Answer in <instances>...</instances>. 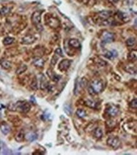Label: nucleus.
I'll use <instances>...</instances> for the list:
<instances>
[{"mask_svg": "<svg viewBox=\"0 0 137 155\" xmlns=\"http://www.w3.org/2000/svg\"><path fill=\"white\" fill-rule=\"evenodd\" d=\"M10 110L16 111L20 113H27L30 110V105L29 103L24 101H18L15 103L10 104L8 107Z\"/></svg>", "mask_w": 137, "mask_h": 155, "instance_id": "obj_1", "label": "nucleus"}, {"mask_svg": "<svg viewBox=\"0 0 137 155\" xmlns=\"http://www.w3.org/2000/svg\"><path fill=\"white\" fill-rule=\"evenodd\" d=\"M103 89H104V84L103 82L101 80H94L92 82L91 84V87L89 89V92H92V94H99L103 91Z\"/></svg>", "mask_w": 137, "mask_h": 155, "instance_id": "obj_2", "label": "nucleus"}, {"mask_svg": "<svg viewBox=\"0 0 137 155\" xmlns=\"http://www.w3.org/2000/svg\"><path fill=\"white\" fill-rule=\"evenodd\" d=\"M41 11H36L32 15V22L37 30H42V26L41 25Z\"/></svg>", "mask_w": 137, "mask_h": 155, "instance_id": "obj_3", "label": "nucleus"}, {"mask_svg": "<svg viewBox=\"0 0 137 155\" xmlns=\"http://www.w3.org/2000/svg\"><path fill=\"white\" fill-rule=\"evenodd\" d=\"M87 80L85 78H78L75 82V88H74V94L75 95L79 94L81 90L87 86Z\"/></svg>", "mask_w": 137, "mask_h": 155, "instance_id": "obj_4", "label": "nucleus"}, {"mask_svg": "<svg viewBox=\"0 0 137 155\" xmlns=\"http://www.w3.org/2000/svg\"><path fill=\"white\" fill-rule=\"evenodd\" d=\"M107 145L114 149H117L121 145V142L119 138L116 137H111L107 140Z\"/></svg>", "mask_w": 137, "mask_h": 155, "instance_id": "obj_5", "label": "nucleus"}, {"mask_svg": "<svg viewBox=\"0 0 137 155\" xmlns=\"http://www.w3.org/2000/svg\"><path fill=\"white\" fill-rule=\"evenodd\" d=\"M114 39V34L108 31H104L102 34V40L105 43L111 42Z\"/></svg>", "mask_w": 137, "mask_h": 155, "instance_id": "obj_6", "label": "nucleus"}, {"mask_svg": "<svg viewBox=\"0 0 137 155\" xmlns=\"http://www.w3.org/2000/svg\"><path fill=\"white\" fill-rule=\"evenodd\" d=\"M71 63H72V61L69 60H67V59L63 60L62 61H61L60 63H59L58 69L61 72L66 71L69 68V66H71Z\"/></svg>", "mask_w": 137, "mask_h": 155, "instance_id": "obj_7", "label": "nucleus"}, {"mask_svg": "<svg viewBox=\"0 0 137 155\" xmlns=\"http://www.w3.org/2000/svg\"><path fill=\"white\" fill-rule=\"evenodd\" d=\"M47 22V24L49 26H50L52 28L56 29L57 27H59V21L57 18H55L54 17H49L48 19L46 20Z\"/></svg>", "mask_w": 137, "mask_h": 155, "instance_id": "obj_8", "label": "nucleus"}, {"mask_svg": "<svg viewBox=\"0 0 137 155\" xmlns=\"http://www.w3.org/2000/svg\"><path fill=\"white\" fill-rule=\"evenodd\" d=\"M112 13H113V12L111 11H102V12H100L98 13V17H99V19L101 20V22H102L103 20H107L108 18H111Z\"/></svg>", "mask_w": 137, "mask_h": 155, "instance_id": "obj_9", "label": "nucleus"}, {"mask_svg": "<svg viewBox=\"0 0 137 155\" xmlns=\"http://www.w3.org/2000/svg\"><path fill=\"white\" fill-rule=\"evenodd\" d=\"M36 39L32 35H27L22 39L21 42L23 44H31L35 41Z\"/></svg>", "mask_w": 137, "mask_h": 155, "instance_id": "obj_10", "label": "nucleus"}, {"mask_svg": "<svg viewBox=\"0 0 137 155\" xmlns=\"http://www.w3.org/2000/svg\"><path fill=\"white\" fill-rule=\"evenodd\" d=\"M105 112L107 113L108 115L111 116H115L116 115H117V114L119 112V110L117 108V107L114 106H112L108 107L106 110H105Z\"/></svg>", "mask_w": 137, "mask_h": 155, "instance_id": "obj_11", "label": "nucleus"}, {"mask_svg": "<svg viewBox=\"0 0 137 155\" xmlns=\"http://www.w3.org/2000/svg\"><path fill=\"white\" fill-rule=\"evenodd\" d=\"M40 87H41V89H45L48 88L49 87V82L47 81V79L44 75H41V77H40Z\"/></svg>", "mask_w": 137, "mask_h": 155, "instance_id": "obj_12", "label": "nucleus"}, {"mask_svg": "<svg viewBox=\"0 0 137 155\" xmlns=\"http://www.w3.org/2000/svg\"><path fill=\"white\" fill-rule=\"evenodd\" d=\"M0 129L1 130L2 133L5 135H7L10 132V127L5 122H2L0 125Z\"/></svg>", "mask_w": 137, "mask_h": 155, "instance_id": "obj_13", "label": "nucleus"}, {"mask_svg": "<svg viewBox=\"0 0 137 155\" xmlns=\"http://www.w3.org/2000/svg\"><path fill=\"white\" fill-rule=\"evenodd\" d=\"M47 74L49 77L51 78V79L53 80V81H54V82H57L58 80H59V79H60V78H61V77L59 76V75H57L56 74L53 72L52 70H47Z\"/></svg>", "mask_w": 137, "mask_h": 155, "instance_id": "obj_14", "label": "nucleus"}, {"mask_svg": "<svg viewBox=\"0 0 137 155\" xmlns=\"http://www.w3.org/2000/svg\"><path fill=\"white\" fill-rule=\"evenodd\" d=\"M33 64L37 67H42L44 65V61L41 58L36 57L33 60Z\"/></svg>", "mask_w": 137, "mask_h": 155, "instance_id": "obj_15", "label": "nucleus"}, {"mask_svg": "<svg viewBox=\"0 0 137 155\" xmlns=\"http://www.w3.org/2000/svg\"><path fill=\"white\" fill-rule=\"evenodd\" d=\"M10 150L7 148L5 143L3 141H0V154L3 155H8L10 154Z\"/></svg>", "mask_w": 137, "mask_h": 155, "instance_id": "obj_16", "label": "nucleus"}, {"mask_svg": "<svg viewBox=\"0 0 137 155\" xmlns=\"http://www.w3.org/2000/svg\"><path fill=\"white\" fill-rule=\"evenodd\" d=\"M25 137L27 141H29L30 142H33L37 139V135L36 133L29 132L25 136Z\"/></svg>", "mask_w": 137, "mask_h": 155, "instance_id": "obj_17", "label": "nucleus"}, {"mask_svg": "<svg viewBox=\"0 0 137 155\" xmlns=\"http://www.w3.org/2000/svg\"><path fill=\"white\" fill-rule=\"evenodd\" d=\"M69 46L72 47L73 48H78L80 47V42L78 41V39H71L68 42Z\"/></svg>", "mask_w": 137, "mask_h": 155, "instance_id": "obj_18", "label": "nucleus"}, {"mask_svg": "<svg viewBox=\"0 0 137 155\" xmlns=\"http://www.w3.org/2000/svg\"><path fill=\"white\" fill-rule=\"evenodd\" d=\"M117 56V53L116 50H113L112 51H107V53L104 54V56L107 58V59L112 60V59L114 58Z\"/></svg>", "mask_w": 137, "mask_h": 155, "instance_id": "obj_19", "label": "nucleus"}, {"mask_svg": "<svg viewBox=\"0 0 137 155\" xmlns=\"http://www.w3.org/2000/svg\"><path fill=\"white\" fill-rule=\"evenodd\" d=\"M137 52L135 50L130 51L128 56V59L131 62H135L137 60Z\"/></svg>", "mask_w": 137, "mask_h": 155, "instance_id": "obj_20", "label": "nucleus"}, {"mask_svg": "<svg viewBox=\"0 0 137 155\" xmlns=\"http://www.w3.org/2000/svg\"><path fill=\"white\" fill-rule=\"evenodd\" d=\"M25 138V134L23 133V131L20 130L17 133V134L15 136V140L18 142L23 141Z\"/></svg>", "mask_w": 137, "mask_h": 155, "instance_id": "obj_21", "label": "nucleus"}, {"mask_svg": "<svg viewBox=\"0 0 137 155\" xmlns=\"http://www.w3.org/2000/svg\"><path fill=\"white\" fill-rule=\"evenodd\" d=\"M0 64L1 65L2 68H3L4 69H9L11 66L10 62L7 60H2L1 62H0Z\"/></svg>", "mask_w": 137, "mask_h": 155, "instance_id": "obj_22", "label": "nucleus"}, {"mask_svg": "<svg viewBox=\"0 0 137 155\" xmlns=\"http://www.w3.org/2000/svg\"><path fill=\"white\" fill-rule=\"evenodd\" d=\"M15 41V39L13 38H11V37H6L3 40V44L5 46H8V45H10Z\"/></svg>", "mask_w": 137, "mask_h": 155, "instance_id": "obj_23", "label": "nucleus"}, {"mask_svg": "<svg viewBox=\"0 0 137 155\" xmlns=\"http://www.w3.org/2000/svg\"><path fill=\"white\" fill-rule=\"evenodd\" d=\"M10 12V8L8 6H4L0 10V15L2 16H5Z\"/></svg>", "mask_w": 137, "mask_h": 155, "instance_id": "obj_24", "label": "nucleus"}, {"mask_svg": "<svg viewBox=\"0 0 137 155\" xmlns=\"http://www.w3.org/2000/svg\"><path fill=\"white\" fill-rule=\"evenodd\" d=\"M94 136L98 139H101L102 137V136H103V130H102L101 128L98 127L94 130Z\"/></svg>", "mask_w": 137, "mask_h": 155, "instance_id": "obj_25", "label": "nucleus"}, {"mask_svg": "<svg viewBox=\"0 0 137 155\" xmlns=\"http://www.w3.org/2000/svg\"><path fill=\"white\" fill-rule=\"evenodd\" d=\"M126 44L128 46H133L135 45L136 44V39L135 38H130L129 39H127V41H126Z\"/></svg>", "mask_w": 137, "mask_h": 155, "instance_id": "obj_26", "label": "nucleus"}, {"mask_svg": "<svg viewBox=\"0 0 137 155\" xmlns=\"http://www.w3.org/2000/svg\"><path fill=\"white\" fill-rule=\"evenodd\" d=\"M85 104L87 106H89L90 108H95L97 106V103L95 101L88 99L87 101H85Z\"/></svg>", "mask_w": 137, "mask_h": 155, "instance_id": "obj_27", "label": "nucleus"}, {"mask_svg": "<svg viewBox=\"0 0 137 155\" xmlns=\"http://www.w3.org/2000/svg\"><path fill=\"white\" fill-rule=\"evenodd\" d=\"M76 113L80 118H83L86 116V112L85 110L82 109H78L76 112Z\"/></svg>", "mask_w": 137, "mask_h": 155, "instance_id": "obj_28", "label": "nucleus"}, {"mask_svg": "<svg viewBox=\"0 0 137 155\" xmlns=\"http://www.w3.org/2000/svg\"><path fill=\"white\" fill-rule=\"evenodd\" d=\"M27 69V66L25 65H23L22 66H20L19 68L17 69V74H21L22 73H23L25 71H26V70Z\"/></svg>", "mask_w": 137, "mask_h": 155, "instance_id": "obj_29", "label": "nucleus"}, {"mask_svg": "<svg viewBox=\"0 0 137 155\" xmlns=\"http://www.w3.org/2000/svg\"><path fill=\"white\" fill-rule=\"evenodd\" d=\"M125 70L126 72H128L130 73L131 74H136V72H137V69H136V67H133V66H126V68H125Z\"/></svg>", "mask_w": 137, "mask_h": 155, "instance_id": "obj_30", "label": "nucleus"}, {"mask_svg": "<svg viewBox=\"0 0 137 155\" xmlns=\"http://www.w3.org/2000/svg\"><path fill=\"white\" fill-rule=\"evenodd\" d=\"M64 111H65V113L68 115H70L71 114V107L69 106V105L65 104V106H64Z\"/></svg>", "mask_w": 137, "mask_h": 155, "instance_id": "obj_31", "label": "nucleus"}, {"mask_svg": "<svg viewBox=\"0 0 137 155\" xmlns=\"http://www.w3.org/2000/svg\"><path fill=\"white\" fill-rule=\"evenodd\" d=\"M117 16H118V17H119L121 20H123V21H124V20H126L127 18H128V16H127L126 14L123 12L118 13V15H117Z\"/></svg>", "mask_w": 137, "mask_h": 155, "instance_id": "obj_32", "label": "nucleus"}, {"mask_svg": "<svg viewBox=\"0 0 137 155\" xmlns=\"http://www.w3.org/2000/svg\"><path fill=\"white\" fill-rule=\"evenodd\" d=\"M30 87H32L33 89H34V90H36L37 89V83L36 80H34L32 81V84L30 85Z\"/></svg>", "mask_w": 137, "mask_h": 155, "instance_id": "obj_33", "label": "nucleus"}, {"mask_svg": "<svg viewBox=\"0 0 137 155\" xmlns=\"http://www.w3.org/2000/svg\"><path fill=\"white\" fill-rule=\"evenodd\" d=\"M55 53H56V54H57V55H59V56H63V51H62L61 49L59 48H58L56 49V51H55Z\"/></svg>", "mask_w": 137, "mask_h": 155, "instance_id": "obj_34", "label": "nucleus"}, {"mask_svg": "<svg viewBox=\"0 0 137 155\" xmlns=\"http://www.w3.org/2000/svg\"><path fill=\"white\" fill-rule=\"evenodd\" d=\"M130 104V106H131V108H137V99H133L132 101H131Z\"/></svg>", "mask_w": 137, "mask_h": 155, "instance_id": "obj_35", "label": "nucleus"}, {"mask_svg": "<svg viewBox=\"0 0 137 155\" xmlns=\"http://www.w3.org/2000/svg\"><path fill=\"white\" fill-rule=\"evenodd\" d=\"M58 60V58L56 57V56H54L53 58H52V60H51V64L54 66V65H56V63H57V61Z\"/></svg>", "mask_w": 137, "mask_h": 155, "instance_id": "obj_36", "label": "nucleus"}, {"mask_svg": "<svg viewBox=\"0 0 137 155\" xmlns=\"http://www.w3.org/2000/svg\"><path fill=\"white\" fill-rule=\"evenodd\" d=\"M119 1V0H108L109 2H110V3H113V4H114V3H117Z\"/></svg>", "mask_w": 137, "mask_h": 155, "instance_id": "obj_37", "label": "nucleus"}]
</instances>
